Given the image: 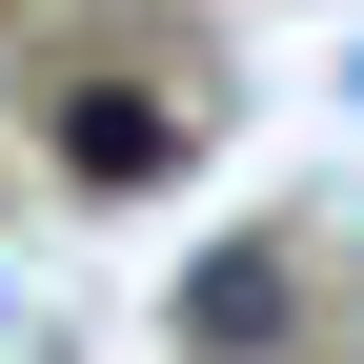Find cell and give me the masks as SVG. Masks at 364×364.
Masks as SVG:
<instances>
[{
    "mask_svg": "<svg viewBox=\"0 0 364 364\" xmlns=\"http://www.w3.org/2000/svg\"><path fill=\"white\" fill-rule=\"evenodd\" d=\"M162 162H182V102H162V81H81V102H61V182L122 203V182H162Z\"/></svg>",
    "mask_w": 364,
    "mask_h": 364,
    "instance_id": "1",
    "label": "cell"
}]
</instances>
